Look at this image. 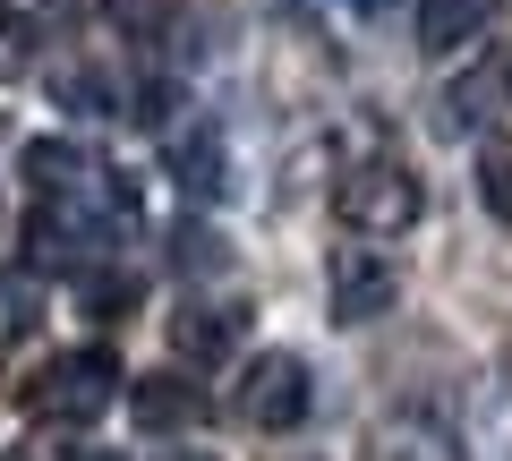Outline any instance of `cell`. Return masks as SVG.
Segmentation results:
<instances>
[{
	"mask_svg": "<svg viewBox=\"0 0 512 461\" xmlns=\"http://www.w3.org/2000/svg\"><path fill=\"white\" fill-rule=\"evenodd\" d=\"M393 299H402V274L384 257H367V248H342V257H333V316H342V325H367V316H384Z\"/></svg>",
	"mask_w": 512,
	"mask_h": 461,
	"instance_id": "4",
	"label": "cell"
},
{
	"mask_svg": "<svg viewBox=\"0 0 512 461\" xmlns=\"http://www.w3.org/2000/svg\"><path fill=\"white\" fill-rule=\"evenodd\" d=\"M367 461H461V453H453L427 419H384L376 444H367Z\"/></svg>",
	"mask_w": 512,
	"mask_h": 461,
	"instance_id": "10",
	"label": "cell"
},
{
	"mask_svg": "<svg viewBox=\"0 0 512 461\" xmlns=\"http://www.w3.org/2000/svg\"><path fill=\"white\" fill-rule=\"evenodd\" d=\"M333 214H342L359 240H402L410 222L427 214V188L410 180L402 163H359V171H342V188H333Z\"/></svg>",
	"mask_w": 512,
	"mask_h": 461,
	"instance_id": "1",
	"label": "cell"
},
{
	"mask_svg": "<svg viewBox=\"0 0 512 461\" xmlns=\"http://www.w3.org/2000/svg\"><path fill=\"white\" fill-rule=\"evenodd\" d=\"M171 171H180L188 197H222V188H231L222 180V137L214 129H180L171 137Z\"/></svg>",
	"mask_w": 512,
	"mask_h": 461,
	"instance_id": "9",
	"label": "cell"
},
{
	"mask_svg": "<svg viewBox=\"0 0 512 461\" xmlns=\"http://www.w3.org/2000/svg\"><path fill=\"white\" fill-rule=\"evenodd\" d=\"M111 393H120V359L111 351H69L35 376V410L60 427H94L111 410Z\"/></svg>",
	"mask_w": 512,
	"mask_h": 461,
	"instance_id": "2",
	"label": "cell"
},
{
	"mask_svg": "<svg viewBox=\"0 0 512 461\" xmlns=\"http://www.w3.org/2000/svg\"><path fill=\"white\" fill-rule=\"evenodd\" d=\"M180 461H214V453H180Z\"/></svg>",
	"mask_w": 512,
	"mask_h": 461,
	"instance_id": "18",
	"label": "cell"
},
{
	"mask_svg": "<svg viewBox=\"0 0 512 461\" xmlns=\"http://www.w3.org/2000/svg\"><path fill=\"white\" fill-rule=\"evenodd\" d=\"M214 231H180V265H188V274H197V265H214Z\"/></svg>",
	"mask_w": 512,
	"mask_h": 461,
	"instance_id": "15",
	"label": "cell"
},
{
	"mask_svg": "<svg viewBox=\"0 0 512 461\" xmlns=\"http://www.w3.org/2000/svg\"><path fill=\"white\" fill-rule=\"evenodd\" d=\"M86 299H94V308H128V299H137V282H120V274H111V282H94Z\"/></svg>",
	"mask_w": 512,
	"mask_h": 461,
	"instance_id": "16",
	"label": "cell"
},
{
	"mask_svg": "<svg viewBox=\"0 0 512 461\" xmlns=\"http://www.w3.org/2000/svg\"><path fill=\"white\" fill-rule=\"evenodd\" d=\"M316 385H308V359L299 351H256L248 376H239V419L265 427V436H291L299 419H308Z\"/></svg>",
	"mask_w": 512,
	"mask_h": 461,
	"instance_id": "3",
	"label": "cell"
},
{
	"mask_svg": "<svg viewBox=\"0 0 512 461\" xmlns=\"http://www.w3.org/2000/svg\"><path fill=\"white\" fill-rule=\"evenodd\" d=\"M504 86H512V60H504Z\"/></svg>",
	"mask_w": 512,
	"mask_h": 461,
	"instance_id": "19",
	"label": "cell"
},
{
	"mask_svg": "<svg viewBox=\"0 0 512 461\" xmlns=\"http://www.w3.org/2000/svg\"><path fill=\"white\" fill-rule=\"evenodd\" d=\"M26 248H35V265H43V274H69V265L86 257V222H77L69 205L52 197L35 222H26Z\"/></svg>",
	"mask_w": 512,
	"mask_h": 461,
	"instance_id": "8",
	"label": "cell"
},
{
	"mask_svg": "<svg viewBox=\"0 0 512 461\" xmlns=\"http://www.w3.org/2000/svg\"><path fill=\"white\" fill-rule=\"evenodd\" d=\"M478 205L512 222V137H478Z\"/></svg>",
	"mask_w": 512,
	"mask_h": 461,
	"instance_id": "11",
	"label": "cell"
},
{
	"mask_svg": "<svg viewBox=\"0 0 512 461\" xmlns=\"http://www.w3.org/2000/svg\"><path fill=\"white\" fill-rule=\"evenodd\" d=\"M495 9H504V0H419V43L444 60V52H461V43L487 35Z\"/></svg>",
	"mask_w": 512,
	"mask_h": 461,
	"instance_id": "6",
	"label": "cell"
},
{
	"mask_svg": "<svg viewBox=\"0 0 512 461\" xmlns=\"http://www.w3.org/2000/svg\"><path fill=\"white\" fill-rule=\"evenodd\" d=\"M239 325H248L239 308H214V299H188V308L171 316V351H180V359H205V368H214V359H231Z\"/></svg>",
	"mask_w": 512,
	"mask_h": 461,
	"instance_id": "5",
	"label": "cell"
},
{
	"mask_svg": "<svg viewBox=\"0 0 512 461\" xmlns=\"http://www.w3.org/2000/svg\"><path fill=\"white\" fill-rule=\"evenodd\" d=\"M128 410H137V427H197L205 419V393L188 385V376H137Z\"/></svg>",
	"mask_w": 512,
	"mask_h": 461,
	"instance_id": "7",
	"label": "cell"
},
{
	"mask_svg": "<svg viewBox=\"0 0 512 461\" xmlns=\"http://www.w3.org/2000/svg\"><path fill=\"white\" fill-rule=\"evenodd\" d=\"M26 180L60 197V188H86L94 171H86V154H77V146H26Z\"/></svg>",
	"mask_w": 512,
	"mask_h": 461,
	"instance_id": "12",
	"label": "cell"
},
{
	"mask_svg": "<svg viewBox=\"0 0 512 461\" xmlns=\"http://www.w3.org/2000/svg\"><path fill=\"white\" fill-rule=\"evenodd\" d=\"M111 18H120L128 35H163V18H171V0H111Z\"/></svg>",
	"mask_w": 512,
	"mask_h": 461,
	"instance_id": "14",
	"label": "cell"
},
{
	"mask_svg": "<svg viewBox=\"0 0 512 461\" xmlns=\"http://www.w3.org/2000/svg\"><path fill=\"white\" fill-rule=\"evenodd\" d=\"M9 18H18L26 35H69V26H77V0H9Z\"/></svg>",
	"mask_w": 512,
	"mask_h": 461,
	"instance_id": "13",
	"label": "cell"
},
{
	"mask_svg": "<svg viewBox=\"0 0 512 461\" xmlns=\"http://www.w3.org/2000/svg\"><path fill=\"white\" fill-rule=\"evenodd\" d=\"M350 9H393V0H350Z\"/></svg>",
	"mask_w": 512,
	"mask_h": 461,
	"instance_id": "17",
	"label": "cell"
}]
</instances>
